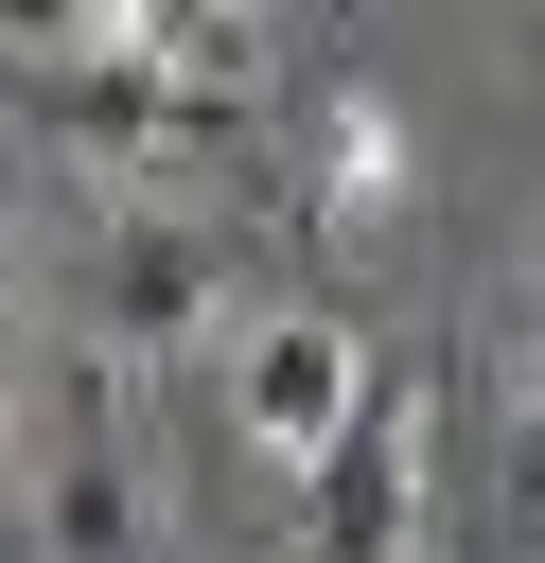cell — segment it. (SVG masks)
<instances>
[{"label": "cell", "instance_id": "obj_1", "mask_svg": "<svg viewBox=\"0 0 545 563\" xmlns=\"http://www.w3.org/2000/svg\"><path fill=\"white\" fill-rule=\"evenodd\" d=\"M299 493H316V545H334V563H404V545L440 528V422H422V387L369 369V405L299 457Z\"/></svg>", "mask_w": 545, "mask_h": 563}, {"label": "cell", "instance_id": "obj_2", "mask_svg": "<svg viewBox=\"0 0 545 563\" xmlns=\"http://www.w3.org/2000/svg\"><path fill=\"white\" fill-rule=\"evenodd\" d=\"M352 405H369V334H352L334 299H281V317H246V334H229V422H246V457H281V475H299Z\"/></svg>", "mask_w": 545, "mask_h": 563}, {"label": "cell", "instance_id": "obj_3", "mask_svg": "<svg viewBox=\"0 0 545 563\" xmlns=\"http://www.w3.org/2000/svg\"><path fill=\"white\" fill-rule=\"evenodd\" d=\"M404 176H422V123H404L369 70H334V88H316V211H334V229H387Z\"/></svg>", "mask_w": 545, "mask_h": 563}, {"label": "cell", "instance_id": "obj_4", "mask_svg": "<svg viewBox=\"0 0 545 563\" xmlns=\"http://www.w3.org/2000/svg\"><path fill=\"white\" fill-rule=\"evenodd\" d=\"M105 299H123V334H193L229 282H211V246H193V229H123V246H105Z\"/></svg>", "mask_w": 545, "mask_h": 563}, {"label": "cell", "instance_id": "obj_5", "mask_svg": "<svg viewBox=\"0 0 545 563\" xmlns=\"http://www.w3.org/2000/svg\"><path fill=\"white\" fill-rule=\"evenodd\" d=\"M527 440H545V317H527Z\"/></svg>", "mask_w": 545, "mask_h": 563}]
</instances>
